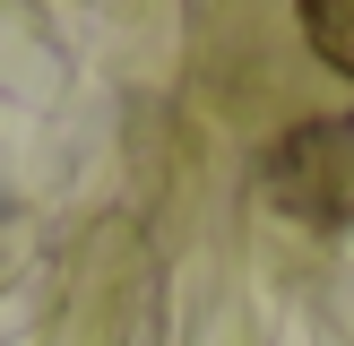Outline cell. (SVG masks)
Here are the masks:
<instances>
[{
	"mask_svg": "<svg viewBox=\"0 0 354 346\" xmlns=\"http://www.w3.org/2000/svg\"><path fill=\"white\" fill-rule=\"evenodd\" d=\"M259 182L294 225L354 234V113H311L259 156Z\"/></svg>",
	"mask_w": 354,
	"mask_h": 346,
	"instance_id": "cell-1",
	"label": "cell"
},
{
	"mask_svg": "<svg viewBox=\"0 0 354 346\" xmlns=\"http://www.w3.org/2000/svg\"><path fill=\"white\" fill-rule=\"evenodd\" d=\"M294 26L337 78H354V0H294Z\"/></svg>",
	"mask_w": 354,
	"mask_h": 346,
	"instance_id": "cell-2",
	"label": "cell"
}]
</instances>
